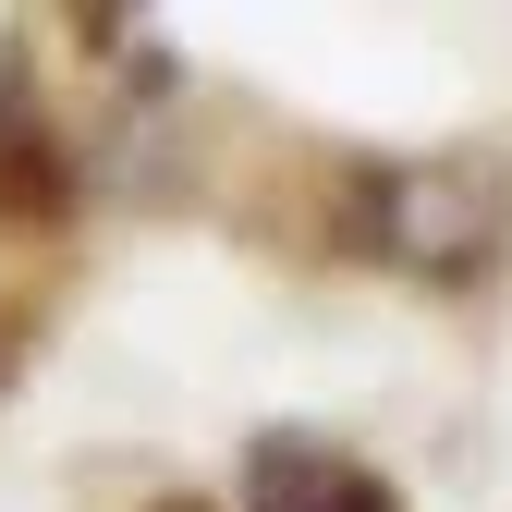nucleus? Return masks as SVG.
I'll use <instances>...</instances> for the list:
<instances>
[{"mask_svg":"<svg viewBox=\"0 0 512 512\" xmlns=\"http://www.w3.org/2000/svg\"><path fill=\"white\" fill-rule=\"evenodd\" d=\"M500 220V183L488 171H403L391 183V244L403 256H476Z\"/></svg>","mask_w":512,"mask_h":512,"instance_id":"nucleus-1","label":"nucleus"},{"mask_svg":"<svg viewBox=\"0 0 512 512\" xmlns=\"http://www.w3.org/2000/svg\"><path fill=\"white\" fill-rule=\"evenodd\" d=\"M244 500H256V512H391V500H378L342 452H317V439H256Z\"/></svg>","mask_w":512,"mask_h":512,"instance_id":"nucleus-2","label":"nucleus"}]
</instances>
